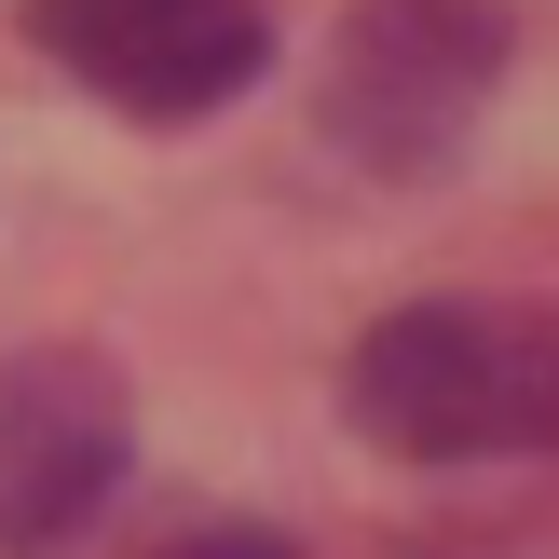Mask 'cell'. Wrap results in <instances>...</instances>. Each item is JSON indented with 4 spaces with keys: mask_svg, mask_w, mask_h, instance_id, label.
<instances>
[{
    "mask_svg": "<svg viewBox=\"0 0 559 559\" xmlns=\"http://www.w3.org/2000/svg\"><path fill=\"white\" fill-rule=\"evenodd\" d=\"M342 424L396 464H533L559 451V300L451 287L396 300L342 355Z\"/></svg>",
    "mask_w": 559,
    "mask_h": 559,
    "instance_id": "1",
    "label": "cell"
},
{
    "mask_svg": "<svg viewBox=\"0 0 559 559\" xmlns=\"http://www.w3.org/2000/svg\"><path fill=\"white\" fill-rule=\"evenodd\" d=\"M123 491V382L96 355L0 369V559H69Z\"/></svg>",
    "mask_w": 559,
    "mask_h": 559,
    "instance_id": "4",
    "label": "cell"
},
{
    "mask_svg": "<svg viewBox=\"0 0 559 559\" xmlns=\"http://www.w3.org/2000/svg\"><path fill=\"white\" fill-rule=\"evenodd\" d=\"M506 0H355L314 69V136L355 178H451L506 82Z\"/></svg>",
    "mask_w": 559,
    "mask_h": 559,
    "instance_id": "2",
    "label": "cell"
},
{
    "mask_svg": "<svg viewBox=\"0 0 559 559\" xmlns=\"http://www.w3.org/2000/svg\"><path fill=\"white\" fill-rule=\"evenodd\" d=\"M151 559H314V546H287V533H178V546H151Z\"/></svg>",
    "mask_w": 559,
    "mask_h": 559,
    "instance_id": "5",
    "label": "cell"
},
{
    "mask_svg": "<svg viewBox=\"0 0 559 559\" xmlns=\"http://www.w3.org/2000/svg\"><path fill=\"white\" fill-rule=\"evenodd\" d=\"M27 41L123 123H205L273 69V0H27Z\"/></svg>",
    "mask_w": 559,
    "mask_h": 559,
    "instance_id": "3",
    "label": "cell"
}]
</instances>
